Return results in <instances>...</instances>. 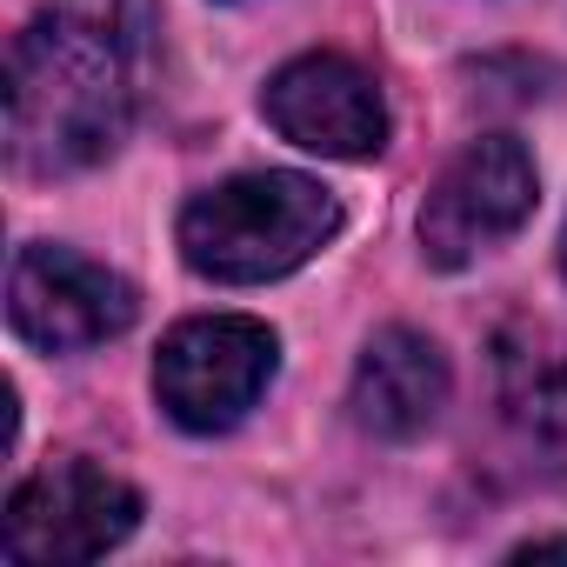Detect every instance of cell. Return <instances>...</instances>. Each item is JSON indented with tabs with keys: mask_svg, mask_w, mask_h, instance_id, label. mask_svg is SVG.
<instances>
[{
	"mask_svg": "<svg viewBox=\"0 0 567 567\" xmlns=\"http://www.w3.org/2000/svg\"><path fill=\"white\" fill-rule=\"evenodd\" d=\"M154 0H48L8 48V161L61 181L121 154L154 74Z\"/></svg>",
	"mask_w": 567,
	"mask_h": 567,
	"instance_id": "6da1fadb",
	"label": "cell"
},
{
	"mask_svg": "<svg viewBox=\"0 0 567 567\" xmlns=\"http://www.w3.org/2000/svg\"><path fill=\"white\" fill-rule=\"evenodd\" d=\"M341 200L334 187H321L315 174L295 167H260V174H234L220 187H200L181 220V260L200 280H220V288H260V280H280L308 267L334 234H341Z\"/></svg>",
	"mask_w": 567,
	"mask_h": 567,
	"instance_id": "7a4b0ae2",
	"label": "cell"
},
{
	"mask_svg": "<svg viewBox=\"0 0 567 567\" xmlns=\"http://www.w3.org/2000/svg\"><path fill=\"white\" fill-rule=\"evenodd\" d=\"M141 527V487L87 454L34 467L0 514V554L14 567H81Z\"/></svg>",
	"mask_w": 567,
	"mask_h": 567,
	"instance_id": "3957f363",
	"label": "cell"
},
{
	"mask_svg": "<svg viewBox=\"0 0 567 567\" xmlns=\"http://www.w3.org/2000/svg\"><path fill=\"white\" fill-rule=\"evenodd\" d=\"M280 341L254 315H194L167 328L154 354V401L181 434H227L240 427L260 394L274 388Z\"/></svg>",
	"mask_w": 567,
	"mask_h": 567,
	"instance_id": "277c9868",
	"label": "cell"
},
{
	"mask_svg": "<svg viewBox=\"0 0 567 567\" xmlns=\"http://www.w3.org/2000/svg\"><path fill=\"white\" fill-rule=\"evenodd\" d=\"M534 200H540V174H534V154L514 141V134H474L427 187L421 200V260L454 274V267H474L481 254H494L501 240H514L527 220H534Z\"/></svg>",
	"mask_w": 567,
	"mask_h": 567,
	"instance_id": "5b68a950",
	"label": "cell"
},
{
	"mask_svg": "<svg viewBox=\"0 0 567 567\" xmlns=\"http://www.w3.org/2000/svg\"><path fill=\"white\" fill-rule=\"evenodd\" d=\"M141 295L107 260L54 240H28L8 267V328L41 354H87L134 328Z\"/></svg>",
	"mask_w": 567,
	"mask_h": 567,
	"instance_id": "8992f818",
	"label": "cell"
},
{
	"mask_svg": "<svg viewBox=\"0 0 567 567\" xmlns=\"http://www.w3.org/2000/svg\"><path fill=\"white\" fill-rule=\"evenodd\" d=\"M260 114L267 127L321 161H374L394 134L381 81L348 61V54H295L288 68H274L260 87Z\"/></svg>",
	"mask_w": 567,
	"mask_h": 567,
	"instance_id": "52a82bcc",
	"label": "cell"
},
{
	"mask_svg": "<svg viewBox=\"0 0 567 567\" xmlns=\"http://www.w3.org/2000/svg\"><path fill=\"white\" fill-rule=\"evenodd\" d=\"M447 394H454L447 354L421 328H381L354 361L348 408H354V427L374 441H421L441 421Z\"/></svg>",
	"mask_w": 567,
	"mask_h": 567,
	"instance_id": "ba28073f",
	"label": "cell"
},
{
	"mask_svg": "<svg viewBox=\"0 0 567 567\" xmlns=\"http://www.w3.org/2000/svg\"><path fill=\"white\" fill-rule=\"evenodd\" d=\"M487 368H494L501 421L514 434H527V441L560 447L567 441V328L514 315V321L494 328Z\"/></svg>",
	"mask_w": 567,
	"mask_h": 567,
	"instance_id": "9c48e42d",
	"label": "cell"
},
{
	"mask_svg": "<svg viewBox=\"0 0 567 567\" xmlns=\"http://www.w3.org/2000/svg\"><path fill=\"white\" fill-rule=\"evenodd\" d=\"M547 554H567V534H547V540H520L514 560H547Z\"/></svg>",
	"mask_w": 567,
	"mask_h": 567,
	"instance_id": "30bf717a",
	"label": "cell"
},
{
	"mask_svg": "<svg viewBox=\"0 0 567 567\" xmlns=\"http://www.w3.org/2000/svg\"><path fill=\"white\" fill-rule=\"evenodd\" d=\"M560 274H567V234H560Z\"/></svg>",
	"mask_w": 567,
	"mask_h": 567,
	"instance_id": "8fae6325",
	"label": "cell"
}]
</instances>
